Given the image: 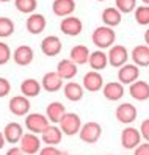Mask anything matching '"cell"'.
<instances>
[{
	"mask_svg": "<svg viewBox=\"0 0 149 155\" xmlns=\"http://www.w3.org/2000/svg\"><path fill=\"white\" fill-rule=\"evenodd\" d=\"M91 41H93V44H94L99 50L110 49L111 45H115L116 33H115L113 28L102 25V27H97V28L93 31V35H91Z\"/></svg>",
	"mask_w": 149,
	"mask_h": 155,
	"instance_id": "cell-1",
	"label": "cell"
},
{
	"mask_svg": "<svg viewBox=\"0 0 149 155\" xmlns=\"http://www.w3.org/2000/svg\"><path fill=\"white\" fill-rule=\"evenodd\" d=\"M100 135H102V127H100V124L96 122V121H90V122L82 124L80 132H79L80 140H82L83 143H86V144H94V143H97L99 138H100Z\"/></svg>",
	"mask_w": 149,
	"mask_h": 155,
	"instance_id": "cell-2",
	"label": "cell"
},
{
	"mask_svg": "<svg viewBox=\"0 0 149 155\" xmlns=\"http://www.w3.org/2000/svg\"><path fill=\"white\" fill-rule=\"evenodd\" d=\"M58 124H60V130L63 132V135L74 136V135H79L80 132L82 119L77 113H64Z\"/></svg>",
	"mask_w": 149,
	"mask_h": 155,
	"instance_id": "cell-3",
	"label": "cell"
},
{
	"mask_svg": "<svg viewBox=\"0 0 149 155\" xmlns=\"http://www.w3.org/2000/svg\"><path fill=\"white\" fill-rule=\"evenodd\" d=\"M49 125H50V122H49V119L44 114L29 113L25 116V127H27V130H29L30 133L41 135Z\"/></svg>",
	"mask_w": 149,
	"mask_h": 155,
	"instance_id": "cell-4",
	"label": "cell"
},
{
	"mask_svg": "<svg viewBox=\"0 0 149 155\" xmlns=\"http://www.w3.org/2000/svg\"><path fill=\"white\" fill-rule=\"evenodd\" d=\"M107 57H108V64L119 69L121 66L127 64V60H129V50L124 47V45L115 44V45H111V47L108 49Z\"/></svg>",
	"mask_w": 149,
	"mask_h": 155,
	"instance_id": "cell-5",
	"label": "cell"
},
{
	"mask_svg": "<svg viewBox=\"0 0 149 155\" xmlns=\"http://www.w3.org/2000/svg\"><path fill=\"white\" fill-rule=\"evenodd\" d=\"M141 133H140L138 129H135V127H126V129H123V132H121V146H123L124 149L127 150H134L137 146L141 143Z\"/></svg>",
	"mask_w": 149,
	"mask_h": 155,
	"instance_id": "cell-6",
	"label": "cell"
},
{
	"mask_svg": "<svg viewBox=\"0 0 149 155\" xmlns=\"http://www.w3.org/2000/svg\"><path fill=\"white\" fill-rule=\"evenodd\" d=\"M115 116L118 122L124 124V125H130L132 122H135L137 119V108L134 104H119L116 107V111H115Z\"/></svg>",
	"mask_w": 149,
	"mask_h": 155,
	"instance_id": "cell-7",
	"label": "cell"
},
{
	"mask_svg": "<svg viewBox=\"0 0 149 155\" xmlns=\"http://www.w3.org/2000/svg\"><path fill=\"white\" fill-rule=\"evenodd\" d=\"M21 149L25 155H35L41 150V138L35 133H24L21 138Z\"/></svg>",
	"mask_w": 149,
	"mask_h": 155,
	"instance_id": "cell-8",
	"label": "cell"
},
{
	"mask_svg": "<svg viewBox=\"0 0 149 155\" xmlns=\"http://www.w3.org/2000/svg\"><path fill=\"white\" fill-rule=\"evenodd\" d=\"M82 86H83V89L90 91V93H97V91L104 88V77L97 71H90L83 75Z\"/></svg>",
	"mask_w": 149,
	"mask_h": 155,
	"instance_id": "cell-9",
	"label": "cell"
},
{
	"mask_svg": "<svg viewBox=\"0 0 149 155\" xmlns=\"http://www.w3.org/2000/svg\"><path fill=\"white\" fill-rule=\"evenodd\" d=\"M60 30L63 35L66 36H79L83 30V24L79 17L76 16H68V17H63L61 22H60Z\"/></svg>",
	"mask_w": 149,
	"mask_h": 155,
	"instance_id": "cell-10",
	"label": "cell"
},
{
	"mask_svg": "<svg viewBox=\"0 0 149 155\" xmlns=\"http://www.w3.org/2000/svg\"><path fill=\"white\" fill-rule=\"evenodd\" d=\"M8 108H10V111L14 116H27L30 113L32 104H30L29 97H25V96H14L10 102H8Z\"/></svg>",
	"mask_w": 149,
	"mask_h": 155,
	"instance_id": "cell-11",
	"label": "cell"
},
{
	"mask_svg": "<svg viewBox=\"0 0 149 155\" xmlns=\"http://www.w3.org/2000/svg\"><path fill=\"white\" fill-rule=\"evenodd\" d=\"M140 78V68L135 64H124L118 69V81L121 85H132Z\"/></svg>",
	"mask_w": 149,
	"mask_h": 155,
	"instance_id": "cell-12",
	"label": "cell"
},
{
	"mask_svg": "<svg viewBox=\"0 0 149 155\" xmlns=\"http://www.w3.org/2000/svg\"><path fill=\"white\" fill-rule=\"evenodd\" d=\"M63 49V44L60 41L58 36L55 35H49L41 41V50L46 57H57Z\"/></svg>",
	"mask_w": 149,
	"mask_h": 155,
	"instance_id": "cell-13",
	"label": "cell"
},
{
	"mask_svg": "<svg viewBox=\"0 0 149 155\" xmlns=\"http://www.w3.org/2000/svg\"><path fill=\"white\" fill-rule=\"evenodd\" d=\"M102 94L110 102H118L124 97V85H121L119 81H108L102 88Z\"/></svg>",
	"mask_w": 149,
	"mask_h": 155,
	"instance_id": "cell-14",
	"label": "cell"
},
{
	"mask_svg": "<svg viewBox=\"0 0 149 155\" xmlns=\"http://www.w3.org/2000/svg\"><path fill=\"white\" fill-rule=\"evenodd\" d=\"M41 86L44 91H47V93H57L63 88V78L57 74V71L55 72H46L42 80H41Z\"/></svg>",
	"mask_w": 149,
	"mask_h": 155,
	"instance_id": "cell-15",
	"label": "cell"
},
{
	"mask_svg": "<svg viewBox=\"0 0 149 155\" xmlns=\"http://www.w3.org/2000/svg\"><path fill=\"white\" fill-rule=\"evenodd\" d=\"M46 25H47V21L46 17L39 13H33L29 16V19L25 22V27H27V31L30 35H39L46 30Z\"/></svg>",
	"mask_w": 149,
	"mask_h": 155,
	"instance_id": "cell-16",
	"label": "cell"
},
{
	"mask_svg": "<svg viewBox=\"0 0 149 155\" xmlns=\"http://www.w3.org/2000/svg\"><path fill=\"white\" fill-rule=\"evenodd\" d=\"M129 94L138 102H144L149 99V83L144 80L134 81L132 85H129Z\"/></svg>",
	"mask_w": 149,
	"mask_h": 155,
	"instance_id": "cell-17",
	"label": "cell"
},
{
	"mask_svg": "<svg viewBox=\"0 0 149 155\" xmlns=\"http://www.w3.org/2000/svg\"><path fill=\"white\" fill-rule=\"evenodd\" d=\"M35 58V53H33V49L30 45H19L14 52H13V60L17 66H29L30 63L33 61Z\"/></svg>",
	"mask_w": 149,
	"mask_h": 155,
	"instance_id": "cell-18",
	"label": "cell"
},
{
	"mask_svg": "<svg viewBox=\"0 0 149 155\" xmlns=\"http://www.w3.org/2000/svg\"><path fill=\"white\" fill-rule=\"evenodd\" d=\"M24 135V129L19 122H8L3 129V136H5V141L10 143V144H17L21 141Z\"/></svg>",
	"mask_w": 149,
	"mask_h": 155,
	"instance_id": "cell-19",
	"label": "cell"
},
{
	"mask_svg": "<svg viewBox=\"0 0 149 155\" xmlns=\"http://www.w3.org/2000/svg\"><path fill=\"white\" fill-rule=\"evenodd\" d=\"M130 58H132L135 66L147 68L149 66V45H146V44L135 45L134 50L130 52Z\"/></svg>",
	"mask_w": 149,
	"mask_h": 155,
	"instance_id": "cell-20",
	"label": "cell"
},
{
	"mask_svg": "<svg viewBox=\"0 0 149 155\" xmlns=\"http://www.w3.org/2000/svg\"><path fill=\"white\" fill-rule=\"evenodd\" d=\"M52 11L58 17L72 16V13L76 11V0H53Z\"/></svg>",
	"mask_w": 149,
	"mask_h": 155,
	"instance_id": "cell-21",
	"label": "cell"
},
{
	"mask_svg": "<svg viewBox=\"0 0 149 155\" xmlns=\"http://www.w3.org/2000/svg\"><path fill=\"white\" fill-rule=\"evenodd\" d=\"M83 93H85V89H83V86L80 83H77V81L69 80L68 83L63 86V94L68 100H71V102H79V100H82Z\"/></svg>",
	"mask_w": 149,
	"mask_h": 155,
	"instance_id": "cell-22",
	"label": "cell"
},
{
	"mask_svg": "<svg viewBox=\"0 0 149 155\" xmlns=\"http://www.w3.org/2000/svg\"><path fill=\"white\" fill-rule=\"evenodd\" d=\"M79 72V68L74 61H71L69 58L68 60H61L57 66V74L63 78V80H72L74 77L77 75Z\"/></svg>",
	"mask_w": 149,
	"mask_h": 155,
	"instance_id": "cell-23",
	"label": "cell"
},
{
	"mask_svg": "<svg viewBox=\"0 0 149 155\" xmlns=\"http://www.w3.org/2000/svg\"><path fill=\"white\" fill-rule=\"evenodd\" d=\"M63 132L57 125H49L42 133H41V141L46 143V146H57L61 143Z\"/></svg>",
	"mask_w": 149,
	"mask_h": 155,
	"instance_id": "cell-24",
	"label": "cell"
},
{
	"mask_svg": "<svg viewBox=\"0 0 149 155\" xmlns=\"http://www.w3.org/2000/svg\"><path fill=\"white\" fill-rule=\"evenodd\" d=\"M100 17H102V22H104V25H105V27H110V28H115V27H118V25L121 24V21H123V14H121L115 6L105 8V10L102 11Z\"/></svg>",
	"mask_w": 149,
	"mask_h": 155,
	"instance_id": "cell-25",
	"label": "cell"
},
{
	"mask_svg": "<svg viewBox=\"0 0 149 155\" xmlns=\"http://www.w3.org/2000/svg\"><path fill=\"white\" fill-rule=\"evenodd\" d=\"M88 64L91 68V71H104L108 66V57L105 52L102 50H96V52H91L90 53V58H88Z\"/></svg>",
	"mask_w": 149,
	"mask_h": 155,
	"instance_id": "cell-26",
	"label": "cell"
},
{
	"mask_svg": "<svg viewBox=\"0 0 149 155\" xmlns=\"http://www.w3.org/2000/svg\"><path fill=\"white\" fill-rule=\"evenodd\" d=\"M90 50L86 45H83V44H77V45H74V47L71 49L69 52V60L74 61L77 66L80 64H86L88 63V58H90Z\"/></svg>",
	"mask_w": 149,
	"mask_h": 155,
	"instance_id": "cell-27",
	"label": "cell"
},
{
	"mask_svg": "<svg viewBox=\"0 0 149 155\" xmlns=\"http://www.w3.org/2000/svg\"><path fill=\"white\" fill-rule=\"evenodd\" d=\"M41 89H42V86H41V83L36 78H25L22 83H21V93H22V96H25V97H38L39 96V93H41Z\"/></svg>",
	"mask_w": 149,
	"mask_h": 155,
	"instance_id": "cell-28",
	"label": "cell"
},
{
	"mask_svg": "<svg viewBox=\"0 0 149 155\" xmlns=\"http://www.w3.org/2000/svg\"><path fill=\"white\" fill-rule=\"evenodd\" d=\"M64 113H66V107L60 102H52V104L47 105V108H46V117H47L49 122H52V124H58Z\"/></svg>",
	"mask_w": 149,
	"mask_h": 155,
	"instance_id": "cell-29",
	"label": "cell"
},
{
	"mask_svg": "<svg viewBox=\"0 0 149 155\" xmlns=\"http://www.w3.org/2000/svg\"><path fill=\"white\" fill-rule=\"evenodd\" d=\"M14 6L22 14H33L38 6V0H14Z\"/></svg>",
	"mask_w": 149,
	"mask_h": 155,
	"instance_id": "cell-30",
	"label": "cell"
},
{
	"mask_svg": "<svg viewBox=\"0 0 149 155\" xmlns=\"http://www.w3.org/2000/svg\"><path fill=\"white\" fill-rule=\"evenodd\" d=\"M134 16H135V22L138 25H149V6L147 5H140L134 10Z\"/></svg>",
	"mask_w": 149,
	"mask_h": 155,
	"instance_id": "cell-31",
	"label": "cell"
},
{
	"mask_svg": "<svg viewBox=\"0 0 149 155\" xmlns=\"http://www.w3.org/2000/svg\"><path fill=\"white\" fill-rule=\"evenodd\" d=\"M14 33V22L10 17H0V38H10Z\"/></svg>",
	"mask_w": 149,
	"mask_h": 155,
	"instance_id": "cell-32",
	"label": "cell"
},
{
	"mask_svg": "<svg viewBox=\"0 0 149 155\" xmlns=\"http://www.w3.org/2000/svg\"><path fill=\"white\" fill-rule=\"evenodd\" d=\"M115 8L121 14L134 13V10L137 8V0H115Z\"/></svg>",
	"mask_w": 149,
	"mask_h": 155,
	"instance_id": "cell-33",
	"label": "cell"
},
{
	"mask_svg": "<svg viewBox=\"0 0 149 155\" xmlns=\"http://www.w3.org/2000/svg\"><path fill=\"white\" fill-rule=\"evenodd\" d=\"M11 57H13V53H11L10 45L3 41H0V66L6 64V63L11 60Z\"/></svg>",
	"mask_w": 149,
	"mask_h": 155,
	"instance_id": "cell-34",
	"label": "cell"
},
{
	"mask_svg": "<svg viewBox=\"0 0 149 155\" xmlns=\"http://www.w3.org/2000/svg\"><path fill=\"white\" fill-rule=\"evenodd\" d=\"M10 91H11V83L6 78L0 77V99L6 97L8 94H10Z\"/></svg>",
	"mask_w": 149,
	"mask_h": 155,
	"instance_id": "cell-35",
	"label": "cell"
},
{
	"mask_svg": "<svg viewBox=\"0 0 149 155\" xmlns=\"http://www.w3.org/2000/svg\"><path fill=\"white\" fill-rule=\"evenodd\" d=\"M140 133H141V138L149 143V119H144L141 122V125H140Z\"/></svg>",
	"mask_w": 149,
	"mask_h": 155,
	"instance_id": "cell-36",
	"label": "cell"
},
{
	"mask_svg": "<svg viewBox=\"0 0 149 155\" xmlns=\"http://www.w3.org/2000/svg\"><path fill=\"white\" fill-rule=\"evenodd\" d=\"M134 155H149V143H140L134 149Z\"/></svg>",
	"mask_w": 149,
	"mask_h": 155,
	"instance_id": "cell-37",
	"label": "cell"
},
{
	"mask_svg": "<svg viewBox=\"0 0 149 155\" xmlns=\"http://www.w3.org/2000/svg\"><path fill=\"white\" fill-rule=\"evenodd\" d=\"M57 153H58V149L55 146H46L38 152V155H57Z\"/></svg>",
	"mask_w": 149,
	"mask_h": 155,
	"instance_id": "cell-38",
	"label": "cell"
},
{
	"mask_svg": "<svg viewBox=\"0 0 149 155\" xmlns=\"http://www.w3.org/2000/svg\"><path fill=\"white\" fill-rule=\"evenodd\" d=\"M6 155H25V153L22 152V149H21V147H16V146H13L11 149H8Z\"/></svg>",
	"mask_w": 149,
	"mask_h": 155,
	"instance_id": "cell-39",
	"label": "cell"
},
{
	"mask_svg": "<svg viewBox=\"0 0 149 155\" xmlns=\"http://www.w3.org/2000/svg\"><path fill=\"white\" fill-rule=\"evenodd\" d=\"M5 136H3V132H0V149H2L3 147V146H5Z\"/></svg>",
	"mask_w": 149,
	"mask_h": 155,
	"instance_id": "cell-40",
	"label": "cell"
},
{
	"mask_svg": "<svg viewBox=\"0 0 149 155\" xmlns=\"http://www.w3.org/2000/svg\"><path fill=\"white\" fill-rule=\"evenodd\" d=\"M144 42H146V45H149V28L144 31Z\"/></svg>",
	"mask_w": 149,
	"mask_h": 155,
	"instance_id": "cell-41",
	"label": "cell"
},
{
	"mask_svg": "<svg viewBox=\"0 0 149 155\" xmlns=\"http://www.w3.org/2000/svg\"><path fill=\"white\" fill-rule=\"evenodd\" d=\"M57 155H69V153H68L66 150H58V153H57Z\"/></svg>",
	"mask_w": 149,
	"mask_h": 155,
	"instance_id": "cell-42",
	"label": "cell"
},
{
	"mask_svg": "<svg viewBox=\"0 0 149 155\" xmlns=\"http://www.w3.org/2000/svg\"><path fill=\"white\" fill-rule=\"evenodd\" d=\"M141 2H143L144 5H147V6H149V0H141Z\"/></svg>",
	"mask_w": 149,
	"mask_h": 155,
	"instance_id": "cell-43",
	"label": "cell"
},
{
	"mask_svg": "<svg viewBox=\"0 0 149 155\" xmlns=\"http://www.w3.org/2000/svg\"><path fill=\"white\" fill-rule=\"evenodd\" d=\"M2 3H6V2H11V0H0Z\"/></svg>",
	"mask_w": 149,
	"mask_h": 155,
	"instance_id": "cell-44",
	"label": "cell"
},
{
	"mask_svg": "<svg viewBox=\"0 0 149 155\" xmlns=\"http://www.w3.org/2000/svg\"><path fill=\"white\" fill-rule=\"evenodd\" d=\"M96 2H105V0H96Z\"/></svg>",
	"mask_w": 149,
	"mask_h": 155,
	"instance_id": "cell-45",
	"label": "cell"
}]
</instances>
